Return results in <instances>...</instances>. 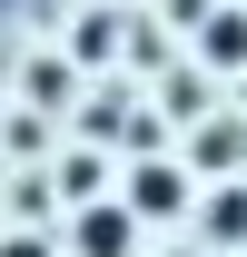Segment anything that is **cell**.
I'll return each instance as SVG.
<instances>
[{
	"instance_id": "cell-1",
	"label": "cell",
	"mask_w": 247,
	"mask_h": 257,
	"mask_svg": "<svg viewBox=\"0 0 247 257\" xmlns=\"http://www.w3.org/2000/svg\"><path fill=\"white\" fill-rule=\"evenodd\" d=\"M198 40H208V60H217V69H237V60H247V20H208Z\"/></svg>"
},
{
	"instance_id": "cell-2",
	"label": "cell",
	"mask_w": 247,
	"mask_h": 257,
	"mask_svg": "<svg viewBox=\"0 0 247 257\" xmlns=\"http://www.w3.org/2000/svg\"><path fill=\"white\" fill-rule=\"evenodd\" d=\"M129 198H139V208H178V178H168V168H139Z\"/></svg>"
}]
</instances>
